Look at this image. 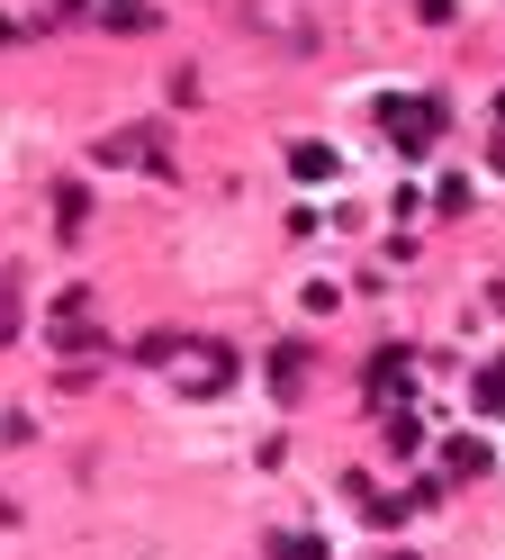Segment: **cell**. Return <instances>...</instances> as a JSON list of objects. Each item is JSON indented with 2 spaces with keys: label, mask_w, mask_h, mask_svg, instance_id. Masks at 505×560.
I'll return each instance as SVG.
<instances>
[{
  "label": "cell",
  "mask_w": 505,
  "mask_h": 560,
  "mask_svg": "<svg viewBox=\"0 0 505 560\" xmlns=\"http://www.w3.org/2000/svg\"><path fill=\"white\" fill-rule=\"evenodd\" d=\"M271 560H325V542H316V534H280Z\"/></svg>",
  "instance_id": "9"
},
{
  "label": "cell",
  "mask_w": 505,
  "mask_h": 560,
  "mask_svg": "<svg viewBox=\"0 0 505 560\" xmlns=\"http://www.w3.org/2000/svg\"><path fill=\"white\" fill-rule=\"evenodd\" d=\"M379 127H388L407 154H433V145H443V100H424V91H388V100H379Z\"/></svg>",
  "instance_id": "1"
},
{
  "label": "cell",
  "mask_w": 505,
  "mask_h": 560,
  "mask_svg": "<svg viewBox=\"0 0 505 560\" xmlns=\"http://www.w3.org/2000/svg\"><path fill=\"white\" fill-rule=\"evenodd\" d=\"M144 353H154V362H180V389H226V380H235V353H226V343H180V335H154Z\"/></svg>",
  "instance_id": "2"
},
{
  "label": "cell",
  "mask_w": 505,
  "mask_h": 560,
  "mask_svg": "<svg viewBox=\"0 0 505 560\" xmlns=\"http://www.w3.org/2000/svg\"><path fill=\"white\" fill-rule=\"evenodd\" d=\"M0 37H10V27H0Z\"/></svg>",
  "instance_id": "13"
},
{
  "label": "cell",
  "mask_w": 505,
  "mask_h": 560,
  "mask_svg": "<svg viewBox=\"0 0 505 560\" xmlns=\"http://www.w3.org/2000/svg\"><path fill=\"white\" fill-rule=\"evenodd\" d=\"M289 172L298 182H334V145H289Z\"/></svg>",
  "instance_id": "5"
},
{
  "label": "cell",
  "mask_w": 505,
  "mask_h": 560,
  "mask_svg": "<svg viewBox=\"0 0 505 560\" xmlns=\"http://www.w3.org/2000/svg\"><path fill=\"white\" fill-rule=\"evenodd\" d=\"M469 398H479V407H505V353H496V362H479V380H469Z\"/></svg>",
  "instance_id": "6"
},
{
  "label": "cell",
  "mask_w": 505,
  "mask_h": 560,
  "mask_svg": "<svg viewBox=\"0 0 505 560\" xmlns=\"http://www.w3.org/2000/svg\"><path fill=\"white\" fill-rule=\"evenodd\" d=\"M99 154H108V163H136V172H172V136H163V127H118Z\"/></svg>",
  "instance_id": "3"
},
{
  "label": "cell",
  "mask_w": 505,
  "mask_h": 560,
  "mask_svg": "<svg viewBox=\"0 0 505 560\" xmlns=\"http://www.w3.org/2000/svg\"><path fill=\"white\" fill-rule=\"evenodd\" d=\"M55 10H82V0H55Z\"/></svg>",
  "instance_id": "11"
},
{
  "label": "cell",
  "mask_w": 505,
  "mask_h": 560,
  "mask_svg": "<svg viewBox=\"0 0 505 560\" xmlns=\"http://www.w3.org/2000/svg\"><path fill=\"white\" fill-rule=\"evenodd\" d=\"M298 371H307V353H298V343H280V353H271V380H280V398L298 389Z\"/></svg>",
  "instance_id": "8"
},
{
  "label": "cell",
  "mask_w": 505,
  "mask_h": 560,
  "mask_svg": "<svg viewBox=\"0 0 505 560\" xmlns=\"http://www.w3.org/2000/svg\"><path fill=\"white\" fill-rule=\"evenodd\" d=\"M397 560H407V551H397Z\"/></svg>",
  "instance_id": "14"
},
{
  "label": "cell",
  "mask_w": 505,
  "mask_h": 560,
  "mask_svg": "<svg viewBox=\"0 0 505 560\" xmlns=\"http://www.w3.org/2000/svg\"><path fill=\"white\" fill-rule=\"evenodd\" d=\"M0 524H10V498H0Z\"/></svg>",
  "instance_id": "12"
},
{
  "label": "cell",
  "mask_w": 505,
  "mask_h": 560,
  "mask_svg": "<svg viewBox=\"0 0 505 560\" xmlns=\"http://www.w3.org/2000/svg\"><path fill=\"white\" fill-rule=\"evenodd\" d=\"M479 470H488V443L460 434V443H451V479H479Z\"/></svg>",
  "instance_id": "7"
},
{
  "label": "cell",
  "mask_w": 505,
  "mask_h": 560,
  "mask_svg": "<svg viewBox=\"0 0 505 560\" xmlns=\"http://www.w3.org/2000/svg\"><path fill=\"white\" fill-rule=\"evenodd\" d=\"M99 19H108V27H144L154 10H144V0H99Z\"/></svg>",
  "instance_id": "10"
},
{
  "label": "cell",
  "mask_w": 505,
  "mask_h": 560,
  "mask_svg": "<svg viewBox=\"0 0 505 560\" xmlns=\"http://www.w3.org/2000/svg\"><path fill=\"white\" fill-rule=\"evenodd\" d=\"M407 371H415V362H407V353L388 343V353L371 362V407H397V398H407Z\"/></svg>",
  "instance_id": "4"
}]
</instances>
